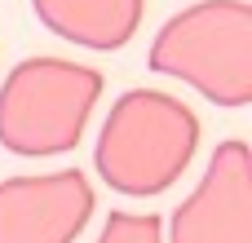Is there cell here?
I'll list each match as a JSON object with an SVG mask.
<instances>
[{
	"label": "cell",
	"instance_id": "cell-1",
	"mask_svg": "<svg viewBox=\"0 0 252 243\" xmlns=\"http://www.w3.org/2000/svg\"><path fill=\"white\" fill-rule=\"evenodd\" d=\"M199 151V115L164 89H128L106 111L93 146L102 182L120 195L146 199L168 190Z\"/></svg>",
	"mask_w": 252,
	"mask_h": 243
},
{
	"label": "cell",
	"instance_id": "cell-2",
	"mask_svg": "<svg viewBox=\"0 0 252 243\" xmlns=\"http://www.w3.org/2000/svg\"><path fill=\"white\" fill-rule=\"evenodd\" d=\"M151 71L173 75L217 106L252 102V4L248 0H195L173 13L146 53Z\"/></svg>",
	"mask_w": 252,
	"mask_h": 243
},
{
	"label": "cell",
	"instance_id": "cell-3",
	"mask_svg": "<svg viewBox=\"0 0 252 243\" xmlns=\"http://www.w3.org/2000/svg\"><path fill=\"white\" fill-rule=\"evenodd\" d=\"M102 97V75L58 53L22 58L0 89V146L22 159L80 146Z\"/></svg>",
	"mask_w": 252,
	"mask_h": 243
},
{
	"label": "cell",
	"instance_id": "cell-4",
	"mask_svg": "<svg viewBox=\"0 0 252 243\" xmlns=\"http://www.w3.org/2000/svg\"><path fill=\"white\" fill-rule=\"evenodd\" d=\"M168 243H252V155L244 137L217 146L204 182L173 213Z\"/></svg>",
	"mask_w": 252,
	"mask_h": 243
},
{
	"label": "cell",
	"instance_id": "cell-5",
	"mask_svg": "<svg viewBox=\"0 0 252 243\" xmlns=\"http://www.w3.org/2000/svg\"><path fill=\"white\" fill-rule=\"evenodd\" d=\"M97 208L80 168L0 182V243H75Z\"/></svg>",
	"mask_w": 252,
	"mask_h": 243
},
{
	"label": "cell",
	"instance_id": "cell-6",
	"mask_svg": "<svg viewBox=\"0 0 252 243\" xmlns=\"http://www.w3.org/2000/svg\"><path fill=\"white\" fill-rule=\"evenodd\" d=\"M31 9L53 35L80 49L115 53L137 35L146 0H31Z\"/></svg>",
	"mask_w": 252,
	"mask_h": 243
},
{
	"label": "cell",
	"instance_id": "cell-7",
	"mask_svg": "<svg viewBox=\"0 0 252 243\" xmlns=\"http://www.w3.org/2000/svg\"><path fill=\"white\" fill-rule=\"evenodd\" d=\"M97 243H164V221L155 213H111Z\"/></svg>",
	"mask_w": 252,
	"mask_h": 243
}]
</instances>
